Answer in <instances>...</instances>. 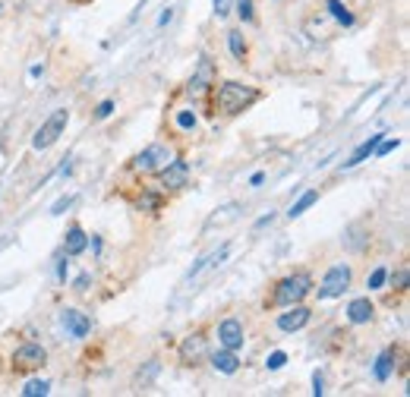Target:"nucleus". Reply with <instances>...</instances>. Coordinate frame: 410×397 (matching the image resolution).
<instances>
[{"label": "nucleus", "mask_w": 410, "mask_h": 397, "mask_svg": "<svg viewBox=\"0 0 410 397\" xmlns=\"http://www.w3.org/2000/svg\"><path fill=\"white\" fill-rule=\"evenodd\" d=\"M256 98H259V92H256L253 85L221 83V85H218V92H215V107L221 110V114H240V110H246Z\"/></svg>", "instance_id": "1"}, {"label": "nucleus", "mask_w": 410, "mask_h": 397, "mask_svg": "<svg viewBox=\"0 0 410 397\" xmlns=\"http://www.w3.org/2000/svg\"><path fill=\"white\" fill-rule=\"evenodd\" d=\"M312 290V277L306 271H297V275H288L275 290V303L278 306H290V303H303V297Z\"/></svg>", "instance_id": "2"}, {"label": "nucleus", "mask_w": 410, "mask_h": 397, "mask_svg": "<svg viewBox=\"0 0 410 397\" xmlns=\"http://www.w3.org/2000/svg\"><path fill=\"white\" fill-rule=\"evenodd\" d=\"M67 123H70V110L67 107H61V110H54V114L48 117L45 123H41V129L35 132V139H32V145L38 152H45L51 149V145L57 142V139L63 136V129H67Z\"/></svg>", "instance_id": "3"}, {"label": "nucleus", "mask_w": 410, "mask_h": 397, "mask_svg": "<svg viewBox=\"0 0 410 397\" xmlns=\"http://www.w3.org/2000/svg\"><path fill=\"white\" fill-rule=\"evenodd\" d=\"M48 363V350L41 344H23L13 350V372H35Z\"/></svg>", "instance_id": "4"}, {"label": "nucleus", "mask_w": 410, "mask_h": 397, "mask_svg": "<svg viewBox=\"0 0 410 397\" xmlns=\"http://www.w3.org/2000/svg\"><path fill=\"white\" fill-rule=\"evenodd\" d=\"M347 287H350V268H347V265H335V268H328L325 277H322L319 300L344 297V290H347Z\"/></svg>", "instance_id": "5"}, {"label": "nucleus", "mask_w": 410, "mask_h": 397, "mask_svg": "<svg viewBox=\"0 0 410 397\" xmlns=\"http://www.w3.org/2000/svg\"><path fill=\"white\" fill-rule=\"evenodd\" d=\"M171 161V152L164 149V145H149V149H142L133 158V171H139V174H158L161 167Z\"/></svg>", "instance_id": "6"}, {"label": "nucleus", "mask_w": 410, "mask_h": 397, "mask_svg": "<svg viewBox=\"0 0 410 397\" xmlns=\"http://www.w3.org/2000/svg\"><path fill=\"white\" fill-rule=\"evenodd\" d=\"M215 76H218L215 63H211L209 57H202V60L196 63V73H193V79H189V85H186V95L189 98H202V95L215 85Z\"/></svg>", "instance_id": "7"}, {"label": "nucleus", "mask_w": 410, "mask_h": 397, "mask_svg": "<svg viewBox=\"0 0 410 397\" xmlns=\"http://www.w3.org/2000/svg\"><path fill=\"white\" fill-rule=\"evenodd\" d=\"M161 186L164 189H183L189 183V164L186 161H167L164 167H161Z\"/></svg>", "instance_id": "8"}, {"label": "nucleus", "mask_w": 410, "mask_h": 397, "mask_svg": "<svg viewBox=\"0 0 410 397\" xmlns=\"http://www.w3.org/2000/svg\"><path fill=\"white\" fill-rule=\"evenodd\" d=\"M218 344L228 350H240L243 347V322L240 319H224L218 325Z\"/></svg>", "instance_id": "9"}, {"label": "nucleus", "mask_w": 410, "mask_h": 397, "mask_svg": "<svg viewBox=\"0 0 410 397\" xmlns=\"http://www.w3.org/2000/svg\"><path fill=\"white\" fill-rule=\"evenodd\" d=\"M310 315H312V312H310V309H306L303 303H290L288 312L278 315V328L288 331V334H290V331H300V328L306 325V322H310Z\"/></svg>", "instance_id": "10"}, {"label": "nucleus", "mask_w": 410, "mask_h": 397, "mask_svg": "<svg viewBox=\"0 0 410 397\" xmlns=\"http://www.w3.org/2000/svg\"><path fill=\"white\" fill-rule=\"evenodd\" d=\"M61 319H63V328L70 331V337H76V341L92 331V319L85 312H79V309H63Z\"/></svg>", "instance_id": "11"}, {"label": "nucleus", "mask_w": 410, "mask_h": 397, "mask_svg": "<svg viewBox=\"0 0 410 397\" xmlns=\"http://www.w3.org/2000/svg\"><path fill=\"white\" fill-rule=\"evenodd\" d=\"M205 356V334H189L180 344V363L183 366H199V359Z\"/></svg>", "instance_id": "12"}, {"label": "nucleus", "mask_w": 410, "mask_h": 397, "mask_svg": "<svg viewBox=\"0 0 410 397\" xmlns=\"http://www.w3.org/2000/svg\"><path fill=\"white\" fill-rule=\"evenodd\" d=\"M85 246H89V237H85V231L79 224H73L67 231V240H63V253L67 255H83Z\"/></svg>", "instance_id": "13"}, {"label": "nucleus", "mask_w": 410, "mask_h": 397, "mask_svg": "<svg viewBox=\"0 0 410 397\" xmlns=\"http://www.w3.org/2000/svg\"><path fill=\"white\" fill-rule=\"evenodd\" d=\"M211 366H215L218 372H224V375H233V372L240 369L237 350H228V347H221L218 353H211Z\"/></svg>", "instance_id": "14"}, {"label": "nucleus", "mask_w": 410, "mask_h": 397, "mask_svg": "<svg viewBox=\"0 0 410 397\" xmlns=\"http://www.w3.org/2000/svg\"><path fill=\"white\" fill-rule=\"evenodd\" d=\"M372 312H376V309H372V303L366 297H360V300H354V303L347 306V319L354 322V325H366V322L372 319Z\"/></svg>", "instance_id": "15"}, {"label": "nucleus", "mask_w": 410, "mask_h": 397, "mask_svg": "<svg viewBox=\"0 0 410 397\" xmlns=\"http://www.w3.org/2000/svg\"><path fill=\"white\" fill-rule=\"evenodd\" d=\"M382 139H385V132H379V136H369V139H366V142L360 145V149H357L354 154H350V158L347 161H344V167H357V164H363V161L366 158H369V154L372 152H376V145L379 142H382Z\"/></svg>", "instance_id": "16"}, {"label": "nucleus", "mask_w": 410, "mask_h": 397, "mask_svg": "<svg viewBox=\"0 0 410 397\" xmlns=\"http://www.w3.org/2000/svg\"><path fill=\"white\" fill-rule=\"evenodd\" d=\"M316 202H319V193H316V189H306V193L300 196L294 205H290V211H288V215H290V218H300L306 208H312V205H316Z\"/></svg>", "instance_id": "17"}, {"label": "nucleus", "mask_w": 410, "mask_h": 397, "mask_svg": "<svg viewBox=\"0 0 410 397\" xmlns=\"http://www.w3.org/2000/svg\"><path fill=\"white\" fill-rule=\"evenodd\" d=\"M391 369H394V350H385L382 356L376 359V379L388 381V379H391Z\"/></svg>", "instance_id": "18"}, {"label": "nucleus", "mask_w": 410, "mask_h": 397, "mask_svg": "<svg viewBox=\"0 0 410 397\" xmlns=\"http://www.w3.org/2000/svg\"><path fill=\"white\" fill-rule=\"evenodd\" d=\"M328 10H332V16L341 22V26H354V13L344 6V0H328Z\"/></svg>", "instance_id": "19"}, {"label": "nucleus", "mask_w": 410, "mask_h": 397, "mask_svg": "<svg viewBox=\"0 0 410 397\" xmlns=\"http://www.w3.org/2000/svg\"><path fill=\"white\" fill-rule=\"evenodd\" d=\"M228 44H231V54L237 57V60H243L246 57V41H243V35L233 28V32H228Z\"/></svg>", "instance_id": "20"}, {"label": "nucleus", "mask_w": 410, "mask_h": 397, "mask_svg": "<svg viewBox=\"0 0 410 397\" xmlns=\"http://www.w3.org/2000/svg\"><path fill=\"white\" fill-rule=\"evenodd\" d=\"M48 391H51V385H48L45 379H41V381L35 379V381H28V385L23 388V394H26V397H45Z\"/></svg>", "instance_id": "21"}, {"label": "nucleus", "mask_w": 410, "mask_h": 397, "mask_svg": "<svg viewBox=\"0 0 410 397\" xmlns=\"http://www.w3.org/2000/svg\"><path fill=\"white\" fill-rule=\"evenodd\" d=\"M139 208H142V211H158L161 208V196H155V193L139 196Z\"/></svg>", "instance_id": "22"}, {"label": "nucleus", "mask_w": 410, "mask_h": 397, "mask_svg": "<svg viewBox=\"0 0 410 397\" xmlns=\"http://www.w3.org/2000/svg\"><path fill=\"white\" fill-rule=\"evenodd\" d=\"M237 13H240V19H243V22H253V19H256L253 0H237Z\"/></svg>", "instance_id": "23"}, {"label": "nucleus", "mask_w": 410, "mask_h": 397, "mask_svg": "<svg viewBox=\"0 0 410 397\" xmlns=\"http://www.w3.org/2000/svg\"><path fill=\"white\" fill-rule=\"evenodd\" d=\"M385 277H388V271H385V268H376V271L369 275V281H366V287H369V290H379V287L385 284Z\"/></svg>", "instance_id": "24"}, {"label": "nucleus", "mask_w": 410, "mask_h": 397, "mask_svg": "<svg viewBox=\"0 0 410 397\" xmlns=\"http://www.w3.org/2000/svg\"><path fill=\"white\" fill-rule=\"evenodd\" d=\"M177 127L180 129H193L196 127V114H193V110H180V114H177Z\"/></svg>", "instance_id": "25"}, {"label": "nucleus", "mask_w": 410, "mask_h": 397, "mask_svg": "<svg viewBox=\"0 0 410 397\" xmlns=\"http://www.w3.org/2000/svg\"><path fill=\"white\" fill-rule=\"evenodd\" d=\"M284 363H288V353L275 350V353H272V356H268V363H266V366H268V369H281V366H284Z\"/></svg>", "instance_id": "26"}, {"label": "nucleus", "mask_w": 410, "mask_h": 397, "mask_svg": "<svg viewBox=\"0 0 410 397\" xmlns=\"http://www.w3.org/2000/svg\"><path fill=\"white\" fill-rule=\"evenodd\" d=\"M111 110H114V101H101L98 110H95V117H98V120H105V117L111 114Z\"/></svg>", "instance_id": "27"}, {"label": "nucleus", "mask_w": 410, "mask_h": 397, "mask_svg": "<svg viewBox=\"0 0 410 397\" xmlns=\"http://www.w3.org/2000/svg\"><path fill=\"white\" fill-rule=\"evenodd\" d=\"M215 13H218V16H228V13H231V0H215Z\"/></svg>", "instance_id": "28"}, {"label": "nucleus", "mask_w": 410, "mask_h": 397, "mask_svg": "<svg viewBox=\"0 0 410 397\" xmlns=\"http://www.w3.org/2000/svg\"><path fill=\"white\" fill-rule=\"evenodd\" d=\"M312 394H316V397H322V394H325V388H322V372H316V375H312Z\"/></svg>", "instance_id": "29"}, {"label": "nucleus", "mask_w": 410, "mask_h": 397, "mask_svg": "<svg viewBox=\"0 0 410 397\" xmlns=\"http://www.w3.org/2000/svg\"><path fill=\"white\" fill-rule=\"evenodd\" d=\"M70 202H73V198H61V202H57V205H54V215H61V211H63V208H67V205H70Z\"/></svg>", "instance_id": "30"}, {"label": "nucleus", "mask_w": 410, "mask_h": 397, "mask_svg": "<svg viewBox=\"0 0 410 397\" xmlns=\"http://www.w3.org/2000/svg\"><path fill=\"white\" fill-rule=\"evenodd\" d=\"M85 287H89V275H83V277L76 281V290H85Z\"/></svg>", "instance_id": "31"}]
</instances>
